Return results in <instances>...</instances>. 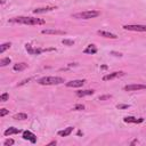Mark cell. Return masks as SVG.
<instances>
[{
  "mask_svg": "<svg viewBox=\"0 0 146 146\" xmlns=\"http://www.w3.org/2000/svg\"><path fill=\"white\" fill-rule=\"evenodd\" d=\"M10 22L14 23H19V24H25V25H40V24H44V21L41 18H34V17H15L13 19H10Z\"/></svg>",
  "mask_w": 146,
  "mask_h": 146,
  "instance_id": "obj_1",
  "label": "cell"
},
{
  "mask_svg": "<svg viewBox=\"0 0 146 146\" xmlns=\"http://www.w3.org/2000/svg\"><path fill=\"white\" fill-rule=\"evenodd\" d=\"M64 82H65V80L60 76H43V78H40L38 80V83L42 84V86L60 84V83H64Z\"/></svg>",
  "mask_w": 146,
  "mask_h": 146,
  "instance_id": "obj_2",
  "label": "cell"
},
{
  "mask_svg": "<svg viewBox=\"0 0 146 146\" xmlns=\"http://www.w3.org/2000/svg\"><path fill=\"white\" fill-rule=\"evenodd\" d=\"M97 16H99V11H95V10L81 11V13H76L73 15L74 18H79V19H90V18H95Z\"/></svg>",
  "mask_w": 146,
  "mask_h": 146,
  "instance_id": "obj_3",
  "label": "cell"
},
{
  "mask_svg": "<svg viewBox=\"0 0 146 146\" xmlns=\"http://www.w3.org/2000/svg\"><path fill=\"white\" fill-rule=\"evenodd\" d=\"M124 30L128 31H137V32H146V25H139V24H135V25H123Z\"/></svg>",
  "mask_w": 146,
  "mask_h": 146,
  "instance_id": "obj_4",
  "label": "cell"
},
{
  "mask_svg": "<svg viewBox=\"0 0 146 146\" xmlns=\"http://www.w3.org/2000/svg\"><path fill=\"white\" fill-rule=\"evenodd\" d=\"M25 49H26V51H27L30 55H40L42 51H44V49H41V48H34L33 46H31V44H29V43L25 44Z\"/></svg>",
  "mask_w": 146,
  "mask_h": 146,
  "instance_id": "obj_5",
  "label": "cell"
},
{
  "mask_svg": "<svg viewBox=\"0 0 146 146\" xmlns=\"http://www.w3.org/2000/svg\"><path fill=\"white\" fill-rule=\"evenodd\" d=\"M86 80H71L68 82H66V87L68 88H79V87H82L84 84Z\"/></svg>",
  "mask_w": 146,
  "mask_h": 146,
  "instance_id": "obj_6",
  "label": "cell"
},
{
  "mask_svg": "<svg viewBox=\"0 0 146 146\" xmlns=\"http://www.w3.org/2000/svg\"><path fill=\"white\" fill-rule=\"evenodd\" d=\"M125 91H136V90H143V89H146V86L145 84H128L123 88Z\"/></svg>",
  "mask_w": 146,
  "mask_h": 146,
  "instance_id": "obj_7",
  "label": "cell"
},
{
  "mask_svg": "<svg viewBox=\"0 0 146 146\" xmlns=\"http://www.w3.org/2000/svg\"><path fill=\"white\" fill-rule=\"evenodd\" d=\"M124 73L122 71H119V72H113V73H110V74H106L103 76V80L104 81H108V80H113V79H116V78H120L122 76Z\"/></svg>",
  "mask_w": 146,
  "mask_h": 146,
  "instance_id": "obj_8",
  "label": "cell"
},
{
  "mask_svg": "<svg viewBox=\"0 0 146 146\" xmlns=\"http://www.w3.org/2000/svg\"><path fill=\"white\" fill-rule=\"evenodd\" d=\"M23 138H24L25 140H30L32 144H34V143L36 141V136H35L33 132L29 131V130H25V131L23 132Z\"/></svg>",
  "mask_w": 146,
  "mask_h": 146,
  "instance_id": "obj_9",
  "label": "cell"
},
{
  "mask_svg": "<svg viewBox=\"0 0 146 146\" xmlns=\"http://www.w3.org/2000/svg\"><path fill=\"white\" fill-rule=\"evenodd\" d=\"M54 9H56V6H55V7H54V6H47V7L35 8V9L33 10V13H34V14H43V13H47V11H51V10H54Z\"/></svg>",
  "mask_w": 146,
  "mask_h": 146,
  "instance_id": "obj_10",
  "label": "cell"
},
{
  "mask_svg": "<svg viewBox=\"0 0 146 146\" xmlns=\"http://www.w3.org/2000/svg\"><path fill=\"white\" fill-rule=\"evenodd\" d=\"M41 33L42 34H57V35H64V34H66L65 31H60V30H42Z\"/></svg>",
  "mask_w": 146,
  "mask_h": 146,
  "instance_id": "obj_11",
  "label": "cell"
},
{
  "mask_svg": "<svg viewBox=\"0 0 146 146\" xmlns=\"http://www.w3.org/2000/svg\"><path fill=\"white\" fill-rule=\"evenodd\" d=\"M123 121H124L125 123H140V122L144 121V119H143V117L136 119L135 116H125V117L123 119Z\"/></svg>",
  "mask_w": 146,
  "mask_h": 146,
  "instance_id": "obj_12",
  "label": "cell"
},
{
  "mask_svg": "<svg viewBox=\"0 0 146 146\" xmlns=\"http://www.w3.org/2000/svg\"><path fill=\"white\" fill-rule=\"evenodd\" d=\"M97 33L100 35V36H104V38H110V39H116L117 36L111 32H107V31H97Z\"/></svg>",
  "mask_w": 146,
  "mask_h": 146,
  "instance_id": "obj_13",
  "label": "cell"
},
{
  "mask_svg": "<svg viewBox=\"0 0 146 146\" xmlns=\"http://www.w3.org/2000/svg\"><path fill=\"white\" fill-rule=\"evenodd\" d=\"M95 91L94 90H90V89H87V90H78L76 91V96L78 97H86V96H90L92 95Z\"/></svg>",
  "mask_w": 146,
  "mask_h": 146,
  "instance_id": "obj_14",
  "label": "cell"
},
{
  "mask_svg": "<svg viewBox=\"0 0 146 146\" xmlns=\"http://www.w3.org/2000/svg\"><path fill=\"white\" fill-rule=\"evenodd\" d=\"M21 132V130L19 129H17V128H15V127H10V128H8L7 130H5V136H10V135H16V133H19Z\"/></svg>",
  "mask_w": 146,
  "mask_h": 146,
  "instance_id": "obj_15",
  "label": "cell"
},
{
  "mask_svg": "<svg viewBox=\"0 0 146 146\" xmlns=\"http://www.w3.org/2000/svg\"><path fill=\"white\" fill-rule=\"evenodd\" d=\"M72 131H73V127H67V128H65L64 130L58 131V135L62 136V137H67V136H70V135L72 133Z\"/></svg>",
  "mask_w": 146,
  "mask_h": 146,
  "instance_id": "obj_16",
  "label": "cell"
},
{
  "mask_svg": "<svg viewBox=\"0 0 146 146\" xmlns=\"http://www.w3.org/2000/svg\"><path fill=\"white\" fill-rule=\"evenodd\" d=\"M26 67H27V64H26V63H17V64H15V65L13 66V70L16 71V72H19V71L25 70Z\"/></svg>",
  "mask_w": 146,
  "mask_h": 146,
  "instance_id": "obj_17",
  "label": "cell"
},
{
  "mask_svg": "<svg viewBox=\"0 0 146 146\" xmlns=\"http://www.w3.org/2000/svg\"><path fill=\"white\" fill-rule=\"evenodd\" d=\"M83 52L84 54H96L97 52V48L95 47V44H88V47L83 50Z\"/></svg>",
  "mask_w": 146,
  "mask_h": 146,
  "instance_id": "obj_18",
  "label": "cell"
},
{
  "mask_svg": "<svg viewBox=\"0 0 146 146\" xmlns=\"http://www.w3.org/2000/svg\"><path fill=\"white\" fill-rule=\"evenodd\" d=\"M14 119L15 120H26L27 119V115L25 113H17L14 115Z\"/></svg>",
  "mask_w": 146,
  "mask_h": 146,
  "instance_id": "obj_19",
  "label": "cell"
},
{
  "mask_svg": "<svg viewBox=\"0 0 146 146\" xmlns=\"http://www.w3.org/2000/svg\"><path fill=\"white\" fill-rule=\"evenodd\" d=\"M10 46H11V43H10V42H6V43L1 44V46H0V52H1V54H2V52H5L7 49H9V48H10Z\"/></svg>",
  "mask_w": 146,
  "mask_h": 146,
  "instance_id": "obj_20",
  "label": "cell"
},
{
  "mask_svg": "<svg viewBox=\"0 0 146 146\" xmlns=\"http://www.w3.org/2000/svg\"><path fill=\"white\" fill-rule=\"evenodd\" d=\"M10 58H8V57H6V58H2L1 60H0V66H6V65H8V64H10Z\"/></svg>",
  "mask_w": 146,
  "mask_h": 146,
  "instance_id": "obj_21",
  "label": "cell"
},
{
  "mask_svg": "<svg viewBox=\"0 0 146 146\" xmlns=\"http://www.w3.org/2000/svg\"><path fill=\"white\" fill-rule=\"evenodd\" d=\"M62 43L65 44V46H73L74 44V41L73 40H68V39H63L62 40Z\"/></svg>",
  "mask_w": 146,
  "mask_h": 146,
  "instance_id": "obj_22",
  "label": "cell"
},
{
  "mask_svg": "<svg viewBox=\"0 0 146 146\" xmlns=\"http://www.w3.org/2000/svg\"><path fill=\"white\" fill-rule=\"evenodd\" d=\"M8 98H9V95L7 92H5L0 96V102H6V100H8Z\"/></svg>",
  "mask_w": 146,
  "mask_h": 146,
  "instance_id": "obj_23",
  "label": "cell"
},
{
  "mask_svg": "<svg viewBox=\"0 0 146 146\" xmlns=\"http://www.w3.org/2000/svg\"><path fill=\"white\" fill-rule=\"evenodd\" d=\"M14 139H7V140H5V143H3V145L5 146H11V145H14Z\"/></svg>",
  "mask_w": 146,
  "mask_h": 146,
  "instance_id": "obj_24",
  "label": "cell"
},
{
  "mask_svg": "<svg viewBox=\"0 0 146 146\" xmlns=\"http://www.w3.org/2000/svg\"><path fill=\"white\" fill-rule=\"evenodd\" d=\"M116 108H119V110L129 108V105H127V104H117V105H116Z\"/></svg>",
  "mask_w": 146,
  "mask_h": 146,
  "instance_id": "obj_25",
  "label": "cell"
},
{
  "mask_svg": "<svg viewBox=\"0 0 146 146\" xmlns=\"http://www.w3.org/2000/svg\"><path fill=\"white\" fill-rule=\"evenodd\" d=\"M74 110H75V111H82V110H84V105H82V104H76V105L74 106Z\"/></svg>",
  "mask_w": 146,
  "mask_h": 146,
  "instance_id": "obj_26",
  "label": "cell"
},
{
  "mask_svg": "<svg viewBox=\"0 0 146 146\" xmlns=\"http://www.w3.org/2000/svg\"><path fill=\"white\" fill-rule=\"evenodd\" d=\"M8 113H9V111L6 110V108H1V110H0V116H1V117L5 116V115H7Z\"/></svg>",
  "mask_w": 146,
  "mask_h": 146,
  "instance_id": "obj_27",
  "label": "cell"
},
{
  "mask_svg": "<svg viewBox=\"0 0 146 146\" xmlns=\"http://www.w3.org/2000/svg\"><path fill=\"white\" fill-rule=\"evenodd\" d=\"M111 97H112L111 95H104V96H99L98 99H99V100H106V99H110Z\"/></svg>",
  "mask_w": 146,
  "mask_h": 146,
  "instance_id": "obj_28",
  "label": "cell"
},
{
  "mask_svg": "<svg viewBox=\"0 0 146 146\" xmlns=\"http://www.w3.org/2000/svg\"><path fill=\"white\" fill-rule=\"evenodd\" d=\"M57 143H56V140H54V141H50L49 144H48V146H50V145H56Z\"/></svg>",
  "mask_w": 146,
  "mask_h": 146,
  "instance_id": "obj_29",
  "label": "cell"
},
{
  "mask_svg": "<svg viewBox=\"0 0 146 146\" xmlns=\"http://www.w3.org/2000/svg\"><path fill=\"white\" fill-rule=\"evenodd\" d=\"M112 54H114L115 56H122V54H120V52L117 54V52H114V51H112Z\"/></svg>",
  "mask_w": 146,
  "mask_h": 146,
  "instance_id": "obj_30",
  "label": "cell"
}]
</instances>
